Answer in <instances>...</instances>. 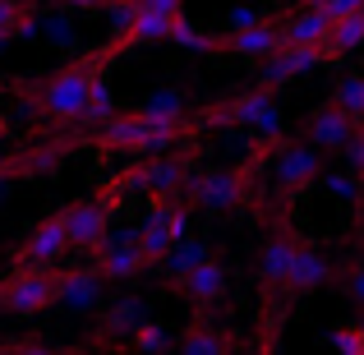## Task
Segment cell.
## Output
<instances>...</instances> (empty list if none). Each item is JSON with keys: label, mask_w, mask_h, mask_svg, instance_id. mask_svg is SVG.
Returning a JSON list of instances; mask_svg holds the SVG:
<instances>
[{"label": "cell", "mask_w": 364, "mask_h": 355, "mask_svg": "<svg viewBox=\"0 0 364 355\" xmlns=\"http://www.w3.org/2000/svg\"><path fill=\"white\" fill-rule=\"evenodd\" d=\"M116 55L120 51L107 42V46H97V51H83V55H74V60H65L60 70L42 74V79H14L18 102H23L28 111H37V116L51 124V129L79 134V116H83V107H88L92 79H97V74H107Z\"/></svg>", "instance_id": "6da1fadb"}, {"label": "cell", "mask_w": 364, "mask_h": 355, "mask_svg": "<svg viewBox=\"0 0 364 355\" xmlns=\"http://www.w3.org/2000/svg\"><path fill=\"white\" fill-rule=\"evenodd\" d=\"M272 152V143H258V152L240 166H213V171H194L180 189V203L189 213H235V208H249L254 203V180H258V166L263 157Z\"/></svg>", "instance_id": "7a4b0ae2"}, {"label": "cell", "mask_w": 364, "mask_h": 355, "mask_svg": "<svg viewBox=\"0 0 364 355\" xmlns=\"http://www.w3.org/2000/svg\"><path fill=\"white\" fill-rule=\"evenodd\" d=\"M194 124L189 120H148L143 111H116L97 134H88L97 152H134V157H148V152H166L180 139H189Z\"/></svg>", "instance_id": "3957f363"}, {"label": "cell", "mask_w": 364, "mask_h": 355, "mask_svg": "<svg viewBox=\"0 0 364 355\" xmlns=\"http://www.w3.org/2000/svg\"><path fill=\"white\" fill-rule=\"evenodd\" d=\"M295 226L291 213L277 208L267 222V240L258 254V319L263 323H282L286 319V272H291V249H295Z\"/></svg>", "instance_id": "277c9868"}, {"label": "cell", "mask_w": 364, "mask_h": 355, "mask_svg": "<svg viewBox=\"0 0 364 355\" xmlns=\"http://www.w3.org/2000/svg\"><path fill=\"white\" fill-rule=\"evenodd\" d=\"M189 124L194 129H249L258 143L282 139V111H277V97L267 88H249V92L217 102V107H203Z\"/></svg>", "instance_id": "5b68a950"}, {"label": "cell", "mask_w": 364, "mask_h": 355, "mask_svg": "<svg viewBox=\"0 0 364 355\" xmlns=\"http://www.w3.org/2000/svg\"><path fill=\"white\" fill-rule=\"evenodd\" d=\"M272 176H277V208H286L291 213V203L304 194V189H314L318 185V176H323V152H314L304 139H277L272 143Z\"/></svg>", "instance_id": "8992f818"}, {"label": "cell", "mask_w": 364, "mask_h": 355, "mask_svg": "<svg viewBox=\"0 0 364 355\" xmlns=\"http://www.w3.org/2000/svg\"><path fill=\"white\" fill-rule=\"evenodd\" d=\"M139 235V254H143V267H157L180 240L189 235V208L180 198H152L148 217L134 226Z\"/></svg>", "instance_id": "52a82bcc"}, {"label": "cell", "mask_w": 364, "mask_h": 355, "mask_svg": "<svg viewBox=\"0 0 364 355\" xmlns=\"http://www.w3.org/2000/svg\"><path fill=\"white\" fill-rule=\"evenodd\" d=\"M65 217V249H79V254H97V245L111 231V217H116V189L92 198H74L70 208H60Z\"/></svg>", "instance_id": "ba28073f"}, {"label": "cell", "mask_w": 364, "mask_h": 355, "mask_svg": "<svg viewBox=\"0 0 364 355\" xmlns=\"http://www.w3.org/2000/svg\"><path fill=\"white\" fill-rule=\"evenodd\" d=\"M171 295H180V300L194 309V319H208V314L217 309V304L231 295V272H226V263L217 254H208L203 263H194L185 277H176V282H166Z\"/></svg>", "instance_id": "9c48e42d"}, {"label": "cell", "mask_w": 364, "mask_h": 355, "mask_svg": "<svg viewBox=\"0 0 364 355\" xmlns=\"http://www.w3.org/2000/svg\"><path fill=\"white\" fill-rule=\"evenodd\" d=\"M189 176H194L189 152H180V157H148L143 166H129L124 176L111 180V189H143L152 198H180Z\"/></svg>", "instance_id": "30bf717a"}, {"label": "cell", "mask_w": 364, "mask_h": 355, "mask_svg": "<svg viewBox=\"0 0 364 355\" xmlns=\"http://www.w3.org/2000/svg\"><path fill=\"white\" fill-rule=\"evenodd\" d=\"M272 51H282V14H267L263 23H249V28L208 33V55H240V60L263 65Z\"/></svg>", "instance_id": "8fae6325"}, {"label": "cell", "mask_w": 364, "mask_h": 355, "mask_svg": "<svg viewBox=\"0 0 364 355\" xmlns=\"http://www.w3.org/2000/svg\"><path fill=\"white\" fill-rule=\"evenodd\" d=\"M0 309L14 314V319H33V314L55 309V267L0 277Z\"/></svg>", "instance_id": "7c38bea8"}, {"label": "cell", "mask_w": 364, "mask_h": 355, "mask_svg": "<svg viewBox=\"0 0 364 355\" xmlns=\"http://www.w3.org/2000/svg\"><path fill=\"white\" fill-rule=\"evenodd\" d=\"M92 272H97L102 282H134L139 272H148V267H143V254H139V235H134V226H124V231H107V240H102L97 254H92Z\"/></svg>", "instance_id": "4fadbf2b"}, {"label": "cell", "mask_w": 364, "mask_h": 355, "mask_svg": "<svg viewBox=\"0 0 364 355\" xmlns=\"http://www.w3.org/2000/svg\"><path fill=\"white\" fill-rule=\"evenodd\" d=\"M332 282V263L323 258V249L314 245V240H295L291 249V272H286V309H291L295 300H304V295L323 291V286Z\"/></svg>", "instance_id": "5bb4252c"}, {"label": "cell", "mask_w": 364, "mask_h": 355, "mask_svg": "<svg viewBox=\"0 0 364 355\" xmlns=\"http://www.w3.org/2000/svg\"><path fill=\"white\" fill-rule=\"evenodd\" d=\"M65 254V217L51 213L28 231V240L14 249V272H37V267H51Z\"/></svg>", "instance_id": "9a60e30c"}, {"label": "cell", "mask_w": 364, "mask_h": 355, "mask_svg": "<svg viewBox=\"0 0 364 355\" xmlns=\"http://www.w3.org/2000/svg\"><path fill=\"white\" fill-rule=\"evenodd\" d=\"M350 134H355V120H350L346 111H337L332 102H323V107H314L309 116H304V129L295 134V139H304L314 152H323V157H328V152H341V148H346Z\"/></svg>", "instance_id": "2e32d148"}, {"label": "cell", "mask_w": 364, "mask_h": 355, "mask_svg": "<svg viewBox=\"0 0 364 355\" xmlns=\"http://www.w3.org/2000/svg\"><path fill=\"white\" fill-rule=\"evenodd\" d=\"M139 323H143V300H139V295H116V300H111L107 309L97 314L88 346L116 351V346H124V337H129V332L139 328Z\"/></svg>", "instance_id": "e0dca14e"}, {"label": "cell", "mask_w": 364, "mask_h": 355, "mask_svg": "<svg viewBox=\"0 0 364 355\" xmlns=\"http://www.w3.org/2000/svg\"><path fill=\"white\" fill-rule=\"evenodd\" d=\"M318 65H323V46H282V51H272L263 60V79H258V88L277 92V88H286V83H295L300 74L318 70Z\"/></svg>", "instance_id": "ac0fdd59"}, {"label": "cell", "mask_w": 364, "mask_h": 355, "mask_svg": "<svg viewBox=\"0 0 364 355\" xmlns=\"http://www.w3.org/2000/svg\"><path fill=\"white\" fill-rule=\"evenodd\" d=\"M245 337L235 328H222V323H208V319H194L185 332H180V346L176 355H240Z\"/></svg>", "instance_id": "d6986e66"}, {"label": "cell", "mask_w": 364, "mask_h": 355, "mask_svg": "<svg viewBox=\"0 0 364 355\" xmlns=\"http://www.w3.org/2000/svg\"><path fill=\"white\" fill-rule=\"evenodd\" d=\"M102 14L111 18V33H120L124 23L134 18H171V14H185V0H102Z\"/></svg>", "instance_id": "ffe728a7"}, {"label": "cell", "mask_w": 364, "mask_h": 355, "mask_svg": "<svg viewBox=\"0 0 364 355\" xmlns=\"http://www.w3.org/2000/svg\"><path fill=\"white\" fill-rule=\"evenodd\" d=\"M102 286H107V282H102L92 267H65V272H55V304L88 309V304L102 295Z\"/></svg>", "instance_id": "44dd1931"}, {"label": "cell", "mask_w": 364, "mask_h": 355, "mask_svg": "<svg viewBox=\"0 0 364 355\" xmlns=\"http://www.w3.org/2000/svg\"><path fill=\"white\" fill-rule=\"evenodd\" d=\"M328 42V18L318 9H286L282 14V46H323Z\"/></svg>", "instance_id": "7402d4cb"}, {"label": "cell", "mask_w": 364, "mask_h": 355, "mask_svg": "<svg viewBox=\"0 0 364 355\" xmlns=\"http://www.w3.org/2000/svg\"><path fill=\"white\" fill-rule=\"evenodd\" d=\"M364 46V9L360 14H346L337 23H328V42H323V65H341L350 51Z\"/></svg>", "instance_id": "603a6c76"}, {"label": "cell", "mask_w": 364, "mask_h": 355, "mask_svg": "<svg viewBox=\"0 0 364 355\" xmlns=\"http://www.w3.org/2000/svg\"><path fill=\"white\" fill-rule=\"evenodd\" d=\"M37 0H0V42H14V37H33L37 33Z\"/></svg>", "instance_id": "cb8c5ba5"}, {"label": "cell", "mask_w": 364, "mask_h": 355, "mask_svg": "<svg viewBox=\"0 0 364 355\" xmlns=\"http://www.w3.org/2000/svg\"><path fill=\"white\" fill-rule=\"evenodd\" d=\"M139 111L148 120H189V92L180 83H161V88L148 92V102Z\"/></svg>", "instance_id": "d4e9b609"}, {"label": "cell", "mask_w": 364, "mask_h": 355, "mask_svg": "<svg viewBox=\"0 0 364 355\" xmlns=\"http://www.w3.org/2000/svg\"><path fill=\"white\" fill-rule=\"evenodd\" d=\"M203 258H208V240H203V235H185L157 267H161V277H166V282H176V277H185L189 267L203 263Z\"/></svg>", "instance_id": "484cf974"}, {"label": "cell", "mask_w": 364, "mask_h": 355, "mask_svg": "<svg viewBox=\"0 0 364 355\" xmlns=\"http://www.w3.org/2000/svg\"><path fill=\"white\" fill-rule=\"evenodd\" d=\"M328 102H332L337 111H346L355 124H364V74H346V79L332 88Z\"/></svg>", "instance_id": "4316f807"}, {"label": "cell", "mask_w": 364, "mask_h": 355, "mask_svg": "<svg viewBox=\"0 0 364 355\" xmlns=\"http://www.w3.org/2000/svg\"><path fill=\"white\" fill-rule=\"evenodd\" d=\"M166 341H171V332L161 328L157 319H143L139 328L124 337V346H129L134 355H161V351H166Z\"/></svg>", "instance_id": "83f0119b"}, {"label": "cell", "mask_w": 364, "mask_h": 355, "mask_svg": "<svg viewBox=\"0 0 364 355\" xmlns=\"http://www.w3.org/2000/svg\"><path fill=\"white\" fill-rule=\"evenodd\" d=\"M332 282L350 295V304H355V309H364V258H350V263L332 267Z\"/></svg>", "instance_id": "f1b7e54d"}, {"label": "cell", "mask_w": 364, "mask_h": 355, "mask_svg": "<svg viewBox=\"0 0 364 355\" xmlns=\"http://www.w3.org/2000/svg\"><path fill=\"white\" fill-rule=\"evenodd\" d=\"M277 346H282V323H258L245 355H277Z\"/></svg>", "instance_id": "f546056e"}, {"label": "cell", "mask_w": 364, "mask_h": 355, "mask_svg": "<svg viewBox=\"0 0 364 355\" xmlns=\"http://www.w3.org/2000/svg\"><path fill=\"white\" fill-rule=\"evenodd\" d=\"M0 355H88V346L60 351V346H42V341H5V351H0Z\"/></svg>", "instance_id": "4dcf8cb0"}, {"label": "cell", "mask_w": 364, "mask_h": 355, "mask_svg": "<svg viewBox=\"0 0 364 355\" xmlns=\"http://www.w3.org/2000/svg\"><path fill=\"white\" fill-rule=\"evenodd\" d=\"M332 351L337 355H364V337L355 332V323H341V328L332 332Z\"/></svg>", "instance_id": "1f68e13d"}, {"label": "cell", "mask_w": 364, "mask_h": 355, "mask_svg": "<svg viewBox=\"0 0 364 355\" xmlns=\"http://www.w3.org/2000/svg\"><path fill=\"white\" fill-rule=\"evenodd\" d=\"M341 157H346V171H364V124H355V134L346 139Z\"/></svg>", "instance_id": "d6a6232c"}, {"label": "cell", "mask_w": 364, "mask_h": 355, "mask_svg": "<svg viewBox=\"0 0 364 355\" xmlns=\"http://www.w3.org/2000/svg\"><path fill=\"white\" fill-rule=\"evenodd\" d=\"M263 9H254V5H235V9H226V28H249V23H263Z\"/></svg>", "instance_id": "836d02e7"}, {"label": "cell", "mask_w": 364, "mask_h": 355, "mask_svg": "<svg viewBox=\"0 0 364 355\" xmlns=\"http://www.w3.org/2000/svg\"><path fill=\"white\" fill-rule=\"evenodd\" d=\"M60 9H79V14H97L102 0H60Z\"/></svg>", "instance_id": "e575fe53"}, {"label": "cell", "mask_w": 364, "mask_h": 355, "mask_svg": "<svg viewBox=\"0 0 364 355\" xmlns=\"http://www.w3.org/2000/svg\"><path fill=\"white\" fill-rule=\"evenodd\" d=\"M355 226H360V235H364V198H355Z\"/></svg>", "instance_id": "d590c367"}, {"label": "cell", "mask_w": 364, "mask_h": 355, "mask_svg": "<svg viewBox=\"0 0 364 355\" xmlns=\"http://www.w3.org/2000/svg\"><path fill=\"white\" fill-rule=\"evenodd\" d=\"M350 323H355V332L364 337V309H360V314H355V319H350Z\"/></svg>", "instance_id": "8d00e7d4"}, {"label": "cell", "mask_w": 364, "mask_h": 355, "mask_svg": "<svg viewBox=\"0 0 364 355\" xmlns=\"http://www.w3.org/2000/svg\"><path fill=\"white\" fill-rule=\"evenodd\" d=\"M5 88H14V79H9V74H0V92H5Z\"/></svg>", "instance_id": "74e56055"}, {"label": "cell", "mask_w": 364, "mask_h": 355, "mask_svg": "<svg viewBox=\"0 0 364 355\" xmlns=\"http://www.w3.org/2000/svg\"><path fill=\"white\" fill-rule=\"evenodd\" d=\"M355 189H360V198H364V171H355Z\"/></svg>", "instance_id": "f35d334b"}, {"label": "cell", "mask_w": 364, "mask_h": 355, "mask_svg": "<svg viewBox=\"0 0 364 355\" xmlns=\"http://www.w3.org/2000/svg\"><path fill=\"white\" fill-rule=\"evenodd\" d=\"M5 134H9V120H5V116H0V139H5Z\"/></svg>", "instance_id": "ab89813d"}, {"label": "cell", "mask_w": 364, "mask_h": 355, "mask_svg": "<svg viewBox=\"0 0 364 355\" xmlns=\"http://www.w3.org/2000/svg\"><path fill=\"white\" fill-rule=\"evenodd\" d=\"M0 351H5V346H0Z\"/></svg>", "instance_id": "60d3db41"}]
</instances>
